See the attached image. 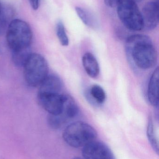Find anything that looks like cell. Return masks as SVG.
<instances>
[{
    "label": "cell",
    "mask_w": 159,
    "mask_h": 159,
    "mask_svg": "<svg viewBox=\"0 0 159 159\" xmlns=\"http://www.w3.org/2000/svg\"><path fill=\"white\" fill-rule=\"evenodd\" d=\"M126 47L136 66L142 70L153 68L157 61L158 54L152 40L143 34H135L127 39Z\"/></svg>",
    "instance_id": "obj_1"
},
{
    "label": "cell",
    "mask_w": 159,
    "mask_h": 159,
    "mask_svg": "<svg viewBox=\"0 0 159 159\" xmlns=\"http://www.w3.org/2000/svg\"><path fill=\"white\" fill-rule=\"evenodd\" d=\"M97 137L96 130L83 121H76L68 125L63 134L64 142L75 148L84 147L95 141Z\"/></svg>",
    "instance_id": "obj_2"
},
{
    "label": "cell",
    "mask_w": 159,
    "mask_h": 159,
    "mask_svg": "<svg viewBox=\"0 0 159 159\" xmlns=\"http://www.w3.org/2000/svg\"><path fill=\"white\" fill-rule=\"evenodd\" d=\"M32 37L31 29L27 22L19 19L10 21L6 31V40L11 51L30 47Z\"/></svg>",
    "instance_id": "obj_3"
},
{
    "label": "cell",
    "mask_w": 159,
    "mask_h": 159,
    "mask_svg": "<svg viewBox=\"0 0 159 159\" xmlns=\"http://www.w3.org/2000/svg\"><path fill=\"white\" fill-rule=\"evenodd\" d=\"M26 83L32 87L39 86L49 74L45 59L39 54L32 53L23 67Z\"/></svg>",
    "instance_id": "obj_4"
},
{
    "label": "cell",
    "mask_w": 159,
    "mask_h": 159,
    "mask_svg": "<svg viewBox=\"0 0 159 159\" xmlns=\"http://www.w3.org/2000/svg\"><path fill=\"white\" fill-rule=\"evenodd\" d=\"M117 7L118 16L124 26L132 31L143 30L142 13L133 0H119Z\"/></svg>",
    "instance_id": "obj_5"
},
{
    "label": "cell",
    "mask_w": 159,
    "mask_h": 159,
    "mask_svg": "<svg viewBox=\"0 0 159 159\" xmlns=\"http://www.w3.org/2000/svg\"><path fill=\"white\" fill-rule=\"evenodd\" d=\"M64 94L60 93H39L37 94L38 103L49 115H60L63 112Z\"/></svg>",
    "instance_id": "obj_6"
},
{
    "label": "cell",
    "mask_w": 159,
    "mask_h": 159,
    "mask_svg": "<svg viewBox=\"0 0 159 159\" xmlns=\"http://www.w3.org/2000/svg\"><path fill=\"white\" fill-rule=\"evenodd\" d=\"M82 155L85 159H115L114 154L106 144L95 140L83 147Z\"/></svg>",
    "instance_id": "obj_7"
},
{
    "label": "cell",
    "mask_w": 159,
    "mask_h": 159,
    "mask_svg": "<svg viewBox=\"0 0 159 159\" xmlns=\"http://www.w3.org/2000/svg\"><path fill=\"white\" fill-rule=\"evenodd\" d=\"M143 30H151L159 23V3L157 2H149L144 6L142 12Z\"/></svg>",
    "instance_id": "obj_8"
},
{
    "label": "cell",
    "mask_w": 159,
    "mask_h": 159,
    "mask_svg": "<svg viewBox=\"0 0 159 159\" xmlns=\"http://www.w3.org/2000/svg\"><path fill=\"white\" fill-rule=\"evenodd\" d=\"M39 93H60L62 82L60 78L53 74H48L39 86Z\"/></svg>",
    "instance_id": "obj_9"
},
{
    "label": "cell",
    "mask_w": 159,
    "mask_h": 159,
    "mask_svg": "<svg viewBox=\"0 0 159 159\" xmlns=\"http://www.w3.org/2000/svg\"><path fill=\"white\" fill-rule=\"evenodd\" d=\"M159 80L158 67L153 72L148 83L147 97L149 102L153 106L157 107L159 104Z\"/></svg>",
    "instance_id": "obj_10"
},
{
    "label": "cell",
    "mask_w": 159,
    "mask_h": 159,
    "mask_svg": "<svg viewBox=\"0 0 159 159\" xmlns=\"http://www.w3.org/2000/svg\"><path fill=\"white\" fill-rule=\"evenodd\" d=\"M82 63L87 73L91 78H96L100 73V67L95 57L91 53H85L82 57Z\"/></svg>",
    "instance_id": "obj_11"
},
{
    "label": "cell",
    "mask_w": 159,
    "mask_h": 159,
    "mask_svg": "<svg viewBox=\"0 0 159 159\" xmlns=\"http://www.w3.org/2000/svg\"><path fill=\"white\" fill-rule=\"evenodd\" d=\"M79 109L74 99L70 95L64 94L63 112L61 116L67 120L75 117L78 114Z\"/></svg>",
    "instance_id": "obj_12"
},
{
    "label": "cell",
    "mask_w": 159,
    "mask_h": 159,
    "mask_svg": "<svg viewBox=\"0 0 159 159\" xmlns=\"http://www.w3.org/2000/svg\"><path fill=\"white\" fill-rule=\"evenodd\" d=\"M32 53L30 47L21 50L12 51V60L13 63L16 67H23Z\"/></svg>",
    "instance_id": "obj_13"
},
{
    "label": "cell",
    "mask_w": 159,
    "mask_h": 159,
    "mask_svg": "<svg viewBox=\"0 0 159 159\" xmlns=\"http://www.w3.org/2000/svg\"><path fill=\"white\" fill-rule=\"evenodd\" d=\"M11 16V10L0 3V36L6 32Z\"/></svg>",
    "instance_id": "obj_14"
},
{
    "label": "cell",
    "mask_w": 159,
    "mask_h": 159,
    "mask_svg": "<svg viewBox=\"0 0 159 159\" xmlns=\"http://www.w3.org/2000/svg\"><path fill=\"white\" fill-rule=\"evenodd\" d=\"M90 94L92 98L97 103L102 104L105 102L106 94L102 88L98 85L91 86L90 89Z\"/></svg>",
    "instance_id": "obj_15"
},
{
    "label": "cell",
    "mask_w": 159,
    "mask_h": 159,
    "mask_svg": "<svg viewBox=\"0 0 159 159\" xmlns=\"http://www.w3.org/2000/svg\"><path fill=\"white\" fill-rule=\"evenodd\" d=\"M56 33L61 44L63 46L69 45V38L65 31V27L61 21H58L56 26Z\"/></svg>",
    "instance_id": "obj_16"
},
{
    "label": "cell",
    "mask_w": 159,
    "mask_h": 159,
    "mask_svg": "<svg viewBox=\"0 0 159 159\" xmlns=\"http://www.w3.org/2000/svg\"><path fill=\"white\" fill-rule=\"evenodd\" d=\"M75 10L77 16L84 24L89 27L93 26L94 23L93 18L87 11L78 7H76Z\"/></svg>",
    "instance_id": "obj_17"
},
{
    "label": "cell",
    "mask_w": 159,
    "mask_h": 159,
    "mask_svg": "<svg viewBox=\"0 0 159 159\" xmlns=\"http://www.w3.org/2000/svg\"><path fill=\"white\" fill-rule=\"evenodd\" d=\"M147 137L152 147L157 153H158V143L155 135L154 125L152 120H150L148 122L147 129Z\"/></svg>",
    "instance_id": "obj_18"
},
{
    "label": "cell",
    "mask_w": 159,
    "mask_h": 159,
    "mask_svg": "<svg viewBox=\"0 0 159 159\" xmlns=\"http://www.w3.org/2000/svg\"><path fill=\"white\" fill-rule=\"evenodd\" d=\"M49 125L52 129H58L65 122V120L59 115H49L47 119Z\"/></svg>",
    "instance_id": "obj_19"
},
{
    "label": "cell",
    "mask_w": 159,
    "mask_h": 159,
    "mask_svg": "<svg viewBox=\"0 0 159 159\" xmlns=\"http://www.w3.org/2000/svg\"><path fill=\"white\" fill-rule=\"evenodd\" d=\"M119 0H104L105 3L109 7H116Z\"/></svg>",
    "instance_id": "obj_20"
},
{
    "label": "cell",
    "mask_w": 159,
    "mask_h": 159,
    "mask_svg": "<svg viewBox=\"0 0 159 159\" xmlns=\"http://www.w3.org/2000/svg\"><path fill=\"white\" fill-rule=\"evenodd\" d=\"M31 6L34 10H37L39 6L40 0H30Z\"/></svg>",
    "instance_id": "obj_21"
},
{
    "label": "cell",
    "mask_w": 159,
    "mask_h": 159,
    "mask_svg": "<svg viewBox=\"0 0 159 159\" xmlns=\"http://www.w3.org/2000/svg\"><path fill=\"white\" fill-rule=\"evenodd\" d=\"M133 1H134L137 3V2H142L143 0H133Z\"/></svg>",
    "instance_id": "obj_22"
}]
</instances>
